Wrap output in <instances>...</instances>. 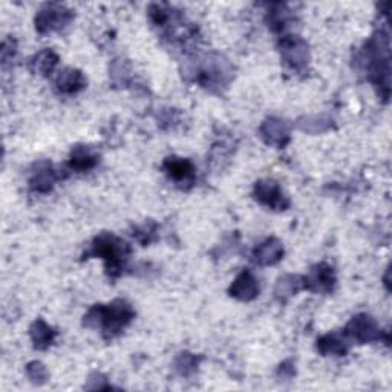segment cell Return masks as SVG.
Here are the masks:
<instances>
[{"label":"cell","instance_id":"16","mask_svg":"<svg viewBox=\"0 0 392 392\" xmlns=\"http://www.w3.org/2000/svg\"><path fill=\"white\" fill-rule=\"evenodd\" d=\"M69 164H71V167L75 170L85 172L92 169V167L97 164V157L89 149H86V147H77V149L72 152Z\"/></svg>","mask_w":392,"mask_h":392},{"label":"cell","instance_id":"4","mask_svg":"<svg viewBox=\"0 0 392 392\" xmlns=\"http://www.w3.org/2000/svg\"><path fill=\"white\" fill-rule=\"evenodd\" d=\"M255 196L261 204L275 210H285L288 207V199L285 198L281 188L271 179H264L256 183Z\"/></svg>","mask_w":392,"mask_h":392},{"label":"cell","instance_id":"1","mask_svg":"<svg viewBox=\"0 0 392 392\" xmlns=\"http://www.w3.org/2000/svg\"><path fill=\"white\" fill-rule=\"evenodd\" d=\"M132 317H134V311H132L130 305L123 302V300H115L110 305L92 308L85 319L86 325L100 326L103 333L114 335L120 333L132 320Z\"/></svg>","mask_w":392,"mask_h":392},{"label":"cell","instance_id":"7","mask_svg":"<svg viewBox=\"0 0 392 392\" xmlns=\"http://www.w3.org/2000/svg\"><path fill=\"white\" fill-rule=\"evenodd\" d=\"M334 281H335V279H334V275H333V268H330L325 264H320V265H317L316 268H313V271L310 273V276L305 279V285L311 291L328 293V291L333 290Z\"/></svg>","mask_w":392,"mask_h":392},{"label":"cell","instance_id":"3","mask_svg":"<svg viewBox=\"0 0 392 392\" xmlns=\"http://www.w3.org/2000/svg\"><path fill=\"white\" fill-rule=\"evenodd\" d=\"M71 20V11L61 5H46L36 17V28L40 32L59 30Z\"/></svg>","mask_w":392,"mask_h":392},{"label":"cell","instance_id":"18","mask_svg":"<svg viewBox=\"0 0 392 392\" xmlns=\"http://www.w3.org/2000/svg\"><path fill=\"white\" fill-rule=\"evenodd\" d=\"M290 281H286V277L281 279L277 284V290L276 293L279 294V296H290V294L293 293H296L297 291V285H299V279L297 277H293V276H288Z\"/></svg>","mask_w":392,"mask_h":392},{"label":"cell","instance_id":"19","mask_svg":"<svg viewBox=\"0 0 392 392\" xmlns=\"http://www.w3.org/2000/svg\"><path fill=\"white\" fill-rule=\"evenodd\" d=\"M28 373H30V377L32 382H45L46 379V371L43 368V365H40V363H31L30 366H28Z\"/></svg>","mask_w":392,"mask_h":392},{"label":"cell","instance_id":"10","mask_svg":"<svg viewBox=\"0 0 392 392\" xmlns=\"http://www.w3.org/2000/svg\"><path fill=\"white\" fill-rule=\"evenodd\" d=\"M284 255L282 244L277 239H267L255 250V261L261 265H273L281 261Z\"/></svg>","mask_w":392,"mask_h":392},{"label":"cell","instance_id":"2","mask_svg":"<svg viewBox=\"0 0 392 392\" xmlns=\"http://www.w3.org/2000/svg\"><path fill=\"white\" fill-rule=\"evenodd\" d=\"M92 247H94L92 250L94 255L104 259L108 271L112 276H115L120 273L121 267L126 262V259H128L130 253L129 245L114 235L98 236L94 241Z\"/></svg>","mask_w":392,"mask_h":392},{"label":"cell","instance_id":"13","mask_svg":"<svg viewBox=\"0 0 392 392\" xmlns=\"http://www.w3.org/2000/svg\"><path fill=\"white\" fill-rule=\"evenodd\" d=\"M31 187L37 192H48L54 183V170L49 163H39L31 177Z\"/></svg>","mask_w":392,"mask_h":392},{"label":"cell","instance_id":"8","mask_svg":"<svg viewBox=\"0 0 392 392\" xmlns=\"http://www.w3.org/2000/svg\"><path fill=\"white\" fill-rule=\"evenodd\" d=\"M232 296L239 300H251L257 296L259 286L256 277L251 275L250 271H244L242 275L237 276L236 281L233 282L232 288H230Z\"/></svg>","mask_w":392,"mask_h":392},{"label":"cell","instance_id":"17","mask_svg":"<svg viewBox=\"0 0 392 392\" xmlns=\"http://www.w3.org/2000/svg\"><path fill=\"white\" fill-rule=\"evenodd\" d=\"M57 61H59L57 55H55L52 51H49V49H46V51H41L36 55L32 65H34V69H36V72L41 75H48L54 71Z\"/></svg>","mask_w":392,"mask_h":392},{"label":"cell","instance_id":"5","mask_svg":"<svg viewBox=\"0 0 392 392\" xmlns=\"http://www.w3.org/2000/svg\"><path fill=\"white\" fill-rule=\"evenodd\" d=\"M348 334L353 335L357 342L366 343L379 339L380 330L369 316H357L348 325Z\"/></svg>","mask_w":392,"mask_h":392},{"label":"cell","instance_id":"6","mask_svg":"<svg viewBox=\"0 0 392 392\" xmlns=\"http://www.w3.org/2000/svg\"><path fill=\"white\" fill-rule=\"evenodd\" d=\"M164 170L169 175V178L177 181L179 184H192L195 179L193 164L184 158H167L164 161Z\"/></svg>","mask_w":392,"mask_h":392},{"label":"cell","instance_id":"15","mask_svg":"<svg viewBox=\"0 0 392 392\" xmlns=\"http://www.w3.org/2000/svg\"><path fill=\"white\" fill-rule=\"evenodd\" d=\"M31 337H32V342H34V345H36V348L45 349L52 343L55 337V333L52 328H49L45 324L43 320H37L31 328Z\"/></svg>","mask_w":392,"mask_h":392},{"label":"cell","instance_id":"9","mask_svg":"<svg viewBox=\"0 0 392 392\" xmlns=\"http://www.w3.org/2000/svg\"><path fill=\"white\" fill-rule=\"evenodd\" d=\"M282 51L285 61L290 63L293 68L304 66L308 60L306 45L299 39H286L282 43Z\"/></svg>","mask_w":392,"mask_h":392},{"label":"cell","instance_id":"11","mask_svg":"<svg viewBox=\"0 0 392 392\" xmlns=\"http://www.w3.org/2000/svg\"><path fill=\"white\" fill-rule=\"evenodd\" d=\"M85 85H86V81H85V77H83V74L71 68L65 69V71L60 72V75L57 77V88L60 92L72 94V92H77V90L83 89Z\"/></svg>","mask_w":392,"mask_h":392},{"label":"cell","instance_id":"12","mask_svg":"<svg viewBox=\"0 0 392 392\" xmlns=\"http://www.w3.org/2000/svg\"><path fill=\"white\" fill-rule=\"evenodd\" d=\"M262 135L267 139V143L284 146L286 139H288V130L286 126L281 120H268L262 126Z\"/></svg>","mask_w":392,"mask_h":392},{"label":"cell","instance_id":"14","mask_svg":"<svg viewBox=\"0 0 392 392\" xmlns=\"http://www.w3.org/2000/svg\"><path fill=\"white\" fill-rule=\"evenodd\" d=\"M317 349L325 355H343L348 351V345L345 339L340 337V334L333 333L322 337L317 342Z\"/></svg>","mask_w":392,"mask_h":392}]
</instances>
